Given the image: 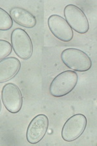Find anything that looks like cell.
I'll return each mask as SVG.
<instances>
[{
  "mask_svg": "<svg viewBox=\"0 0 97 146\" xmlns=\"http://www.w3.org/2000/svg\"><path fill=\"white\" fill-rule=\"evenodd\" d=\"M78 81L79 76L77 72L73 70L64 71L54 77L49 86V92L53 97H63L74 90Z\"/></svg>",
  "mask_w": 97,
  "mask_h": 146,
  "instance_id": "obj_1",
  "label": "cell"
},
{
  "mask_svg": "<svg viewBox=\"0 0 97 146\" xmlns=\"http://www.w3.org/2000/svg\"><path fill=\"white\" fill-rule=\"evenodd\" d=\"M63 64L73 71L85 72L91 69L92 60L87 53L80 49L67 48L61 54Z\"/></svg>",
  "mask_w": 97,
  "mask_h": 146,
  "instance_id": "obj_2",
  "label": "cell"
},
{
  "mask_svg": "<svg viewBox=\"0 0 97 146\" xmlns=\"http://www.w3.org/2000/svg\"><path fill=\"white\" fill-rule=\"evenodd\" d=\"M11 40L12 48L18 57L26 60L32 56V42L25 30L21 28L14 29L11 33Z\"/></svg>",
  "mask_w": 97,
  "mask_h": 146,
  "instance_id": "obj_3",
  "label": "cell"
},
{
  "mask_svg": "<svg viewBox=\"0 0 97 146\" xmlns=\"http://www.w3.org/2000/svg\"><path fill=\"white\" fill-rule=\"evenodd\" d=\"M65 20L71 29L80 34L88 32L89 24L87 16L79 7L73 4L67 5L63 11Z\"/></svg>",
  "mask_w": 97,
  "mask_h": 146,
  "instance_id": "obj_4",
  "label": "cell"
},
{
  "mask_svg": "<svg viewBox=\"0 0 97 146\" xmlns=\"http://www.w3.org/2000/svg\"><path fill=\"white\" fill-rule=\"evenodd\" d=\"M87 118L82 114H77L70 117L63 125L61 137L65 142L77 140L84 133L87 127Z\"/></svg>",
  "mask_w": 97,
  "mask_h": 146,
  "instance_id": "obj_5",
  "label": "cell"
},
{
  "mask_svg": "<svg viewBox=\"0 0 97 146\" xmlns=\"http://www.w3.org/2000/svg\"><path fill=\"white\" fill-rule=\"evenodd\" d=\"M1 100L9 112L16 114L23 105V97L20 88L14 83L5 84L1 90Z\"/></svg>",
  "mask_w": 97,
  "mask_h": 146,
  "instance_id": "obj_6",
  "label": "cell"
},
{
  "mask_svg": "<svg viewBox=\"0 0 97 146\" xmlns=\"http://www.w3.org/2000/svg\"><path fill=\"white\" fill-rule=\"evenodd\" d=\"M49 127V119L46 115L41 114L33 118L28 126L26 133L27 142L31 144L40 142L46 135Z\"/></svg>",
  "mask_w": 97,
  "mask_h": 146,
  "instance_id": "obj_7",
  "label": "cell"
},
{
  "mask_svg": "<svg viewBox=\"0 0 97 146\" xmlns=\"http://www.w3.org/2000/svg\"><path fill=\"white\" fill-rule=\"evenodd\" d=\"M47 23L52 34L60 41L68 42L73 39V30L63 17L53 15L49 16Z\"/></svg>",
  "mask_w": 97,
  "mask_h": 146,
  "instance_id": "obj_8",
  "label": "cell"
},
{
  "mask_svg": "<svg viewBox=\"0 0 97 146\" xmlns=\"http://www.w3.org/2000/svg\"><path fill=\"white\" fill-rule=\"evenodd\" d=\"M20 60L14 56L0 60V83L13 79L20 71Z\"/></svg>",
  "mask_w": 97,
  "mask_h": 146,
  "instance_id": "obj_9",
  "label": "cell"
},
{
  "mask_svg": "<svg viewBox=\"0 0 97 146\" xmlns=\"http://www.w3.org/2000/svg\"><path fill=\"white\" fill-rule=\"evenodd\" d=\"M10 16L14 22L22 27L33 28L36 25V17L23 8L19 7L12 8L10 11Z\"/></svg>",
  "mask_w": 97,
  "mask_h": 146,
  "instance_id": "obj_10",
  "label": "cell"
},
{
  "mask_svg": "<svg viewBox=\"0 0 97 146\" xmlns=\"http://www.w3.org/2000/svg\"><path fill=\"white\" fill-rule=\"evenodd\" d=\"M13 25V20L10 15L0 7V31H8Z\"/></svg>",
  "mask_w": 97,
  "mask_h": 146,
  "instance_id": "obj_11",
  "label": "cell"
},
{
  "mask_svg": "<svg viewBox=\"0 0 97 146\" xmlns=\"http://www.w3.org/2000/svg\"><path fill=\"white\" fill-rule=\"evenodd\" d=\"M12 46L10 42L0 39V60L6 58L12 53Z\"/></svg>",
  "mask_w": 97,
  "mask_h": 146,
  "instance_id": "obj_12",
  "label": "cell"
},
{
  "mask_svg": "<svg viewBox=\"0 0 97 146\" xmlns=\"http://www.w3.org/2000/svg\"><path fill=\"white\" fill-rule=\"evenodd\" d=\"M1 100H0V112H1Z\"/></svg>",
  "mask_w": 97,
  "mask_h": 146,
  "instance_id": "obj_13",
  "label": "cell"
}]
</instances>
